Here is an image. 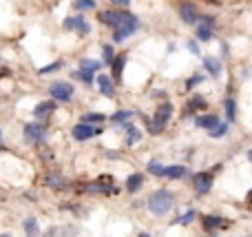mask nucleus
Wrapping results in <instances>:
<instances>
[{"instance_id": "40", "label": "nucleus", "mask_w": 252, "mask_h": 237, "mask_svg": "<svg viewBox=\"0 0 252 237\" xmlns=\"http://www.w3.org/2000/svg\"><path fill=\"white\" fill-rule=\"evenodd\" d=\"M248 202H252V191H250V193H248Z\"/></svg>"}, {"instance_id": "17", "label": "nucleus", "mask_w": 252, "mask_h": 237, "mask_svg": "<svg viewBox=\"0 0 252 237\" xmlns=\"http://www.w3.org/2000/svg\"><path fill=\"white\" fill-rule=\"evenodd\" d=\"M24 231H27V237H38L40 235V226L36 217H27L24 219Z\"/></svg>"}, {"instance_id": "24", "label": "nucleus", "mask_w": 252, "mask_h": 237, "mask_svg": "<svg viewBox=\"0 0 252 237\" xmlns=\"http://www.w3.org/2000/svg\"><path fill=\"white\" fill-rule=\"evenodd\" d=\"M93 73H96V71H86V69H80V71H73L71 76L76 78V80H82L84 84H91V82H93Z\"/></svg>"}, {"instance_id": "21", "label": "nucleus", "mask_w": 252, "mask_h": 237, "mask_svg": "<svg viewBox=\"0 0 252 237\" xmlns=\"http://www.w3.org/2000/svg\"><path fill=\"white\" fill-rule=\"evenodd\" d=\"M47 186H51V189H56V191H62V189H67L69 186V182L67 179H62V178H58V175H49Z\"/></svg>"}, {"instance_id": "32", "label": "nucleus", "mask_w": 252, "mask_h": 237, "mask_svg": "<svg viewBox=\"0 0 252 237\" xmlns=\"http://www.w3.org/2000/svg\"><path fill=\"white\" fill-rule=\"evenodd\" d=\"M102 54H104V62H109V64H113V60H115V54H113V47H111V44H104V47H102Z\"/></svg>"}, {"instance_id": "7", "label": "nucleus", "mask_w": 252, "mask_h": 237, "mask_svg": "<svg viewBox=\"0 0 252 237\" xmlns=\"http://www.w3.org/2000/svg\"><path fill=\"white\" fill-rule=\"evenodd\" d=\"M44 138H47V129H44L42 124H27L24 126V140L29 142H44Z\"/></svg>"}, {"instance_id": "41", "label": "nucleus", "mask_w": 252, "mask_h": 237, "mask_svg": "<svg viewBox=\"0 0 252 237\" xmlns=\"http://www.w3.org/2000/svg\"><path fill=\"white\" fill-rule=\"evenodd\" d=\"M0 237H11V235H9V233H2V235H0Z\"/></svg>"}, {"instance_id": "13", "label": "nucleus", "mask_w": 252, "mask_h": 237, "mask_svg": "<svg viewBox=\"0 0 252 237\" xmlns=\"http://www.w3.org/2000/svg\"><path fill=\"white\" fill-rule=\"evenodd\" d=\"M56 111V100H44V102H38L36 104V109H34V113H36V118H47V116H51V113Z\"/></svg>"}, {"instance_id": "31", "label": "nucleus", "mask_w": 252, "mask_h": 237, "mask_svg": "<svg viewBox=\"0 0 252 237\" xmlns=\"http://www.w3.org/2000/svg\"><path fill=\"white\" fill-rule=\"evenodd\" d=\"M131 116H133V111H126V109H124V111H117V113H113V118H111V120H113L115 124H122V122H126V120H129Z\"/></svg>"}, {"instance_id": "22", "label": "nucleus", "mask_w": 252, "mask_h": 237, "mask_svg": "<svg viewBox=\"0 0 252 237\" xmlns=\"http://www.w3.org/2000/svg\"><path fill=\"white\" fill-rule=\"evenodd\" d=\"M197 38H199L201 42H208V40H213V27H208V24L201 22L199 27H197Z\"/></svg>"}, {"instance_id": "28", "label": "nucleus", "mask_w": 252, "mask_h": 237, "mask_svg": "<svg viewBox=\"0 0 252 237\" xmlns=\"http://www.w3.org/2000/svg\"><path fill=\"white\" fill-rule=\"evenodd\" d=\"M102 64L97 60H89V58H82L80 60V69H86V71H97Z\"/></svg>"}, {"instance_id": "25", "label": "nucleus", "mask_w": 252, "mask_h": 237, "mask_svg": "<svg viewBox=\"0 0 252 237\" xmlns=\"http://www.w3.org/2000/svg\"><path fill=\"white\" fill-rule=\"evenodd\" d=\"M146 169H148V173L157 175V178H159V175H166V166H164L162 162H155V160H153V162H148Z\"/></svg>"}, {"instance_id": "11", "label": "nucleus", "mask_w": 252, "mask_h": 237, "mask_svg": "<svg viewBox=\"0 0 252 237\" xmlns=\"http://www.w3.org/2000/svg\"><path fill=\"white\" fill-rule=\"evenodd\" d=\"M97 87H100V93L104 98H113L115 96V84H113V80H111L106 73L97 76Z\"/></svg>"}, {"instance_id": "38", "label": "nucleus", "mask_w": 252, "mask_h": 237, "mask_svg": "<svg viewBox=\"0 0 252 237\" xmlns=\"http://www.w3.org/2000/svg\"><path fill=\"white\" fill-rule=\"evenodd\" d=\"M204 24H208V27H214V18H213V16H206V18H204Z\"/></svg>"}, {"instance_id": "16", "label": "nucleus", "mask_w": 252, "mask_h": 237, "mask_svg": "<svg viewBox=\"0 0 252 237\" xmlns=\"http://www.w3.org/2000/svg\"><path fill=\"white\" fill-rule=\"evenodd\" d=\"M201 222H204V228H206V231H214V228L226 226V224H228L224 217H219V215H206Z\"/></svg>"}, {"instance_id": "34", "label": "nucleus", "mask_w": 252, "mask_h": 237, "mask_svg": "<svg viewBox=\"0 0 252 237\" xmlns=\"http://www.w3.org/2000/svg\"><path fill=\"white\" fill-rule=\"evenodd\" d=\"M195 217H197V213H195V211H188V213H184L179 219H177V224H191Z\"/></svg>"}, {"instance_id": "1", "label": "nucleus", "mask_w": 252, "mask_h": 237, "mask_svg": "<svg viewBox=\"0 0 252 237\" xmlns=\"http://www.w3.org/2000/svg\"><path fill=\"white\" fill-rule=\"evenodd\" d=\"M148 211H151L153 215H157V217H164L166 213H171V208H173V195L168 193L166 189H159L155 191V193L148 198Z\"/></svg>"}, {"instance_id": "19", "label": "nucleus", "mask_w": 252, "mask_h": 237, "mask_svg": "<svg viewBox=\"0 0 252 237\" xmlns=\"http://www.w3.org/2000/svg\"><path fill=\"white\" fill-rule=\"evenodd\" d=\"M188 109H191V111H204V109H208V102L201 96H193L191 102H188Z\"/></svg>"}, {"instance_id": "42", "label": "nucleus", "mask_w": 252, "mask_h": 237, "mask_svg": "<svg viewBox=\"0 0 252 237\" xmlns=\"http://www.w3.org/2000/svg\"><path fill=\"white\" fill-rule=\"evenodd\" d=\"M139 237H151V235H148V233H142V235H139Z\"/></svg>"}, {"instance_id": "29", "label": "nucleus", "mask_w": 252, "mask_h": 237, "mask_svg": "<svg viewBox=\"0 0 252 237\" xmlns=\"http://www.w3.org/2000/svg\"><path fill=\"white\" fill-rule=\"evenodd\" d=\"M226 116H228L230 122H233L234 118H237V104H234L233 98H228V100H226Z\"/></svg>"}, {"instance_id": "30", "label": "nucleus", "mask_w": 252, "mask_h": 237, "mask_svg": "<svg viewBox=\"0 0 252 237\" xmlns=\"http://www.w3.org/2000/svg\"><path fill=\"white\" fill-rule=\"evenodd\" d=\"M73 7H76L78 11L93 9V7H96V0H76V2H73Z\"/></svg>"}, {"instance_id": "26", "label": "nucleus", "mask_w": 252, "mask_h": 237, "mask_svg": "<svg viewBox=\"0 0 252 237\" xmlns=\"http://www.w3.org/2000/svg\"><path fill=\"white\" fill-rule=\"evenodd\" d=\"M80 122H89V124H104V116H102V113H84Z\"/></svg>"}, {"instance_id": "37", "label": "nucleus", "mask_w": 252, "mask_h": 237, "mask_svg": "<svg viewBox=\"0 0 252 237\" xmlns=\"http://www.w3.org/2000/svg\"><path fill=\"white\" fill-rule=\"evenodd\" d=\"M113 5H119V7H129L131 5V0H111Z\"/></svg>"}, {"instance_id": "27", "label": "nucleus", "mask_w": 252, "mask_h": 237, "mask_svg": "<svg viewBox=\"0 0 252 237\" xmlns=\"http://www.w3.org/2000/svg\"><path fill=\"white\" fill-rule=\"evenodd\" d=\"M210 133V138H224L226 133H228V124H226V122H219L217 126H214L213 131H208Z\"/></svg>"}, {"instance_id": "18", "label": "nucleus", "mask_w": 252, "mask_h": 237, "mask_svg": "<svg viewBox=\"0 0 252 237\" xmlns=\"http://www.w3.org/2000/svg\"><path fill=\"white\" fill-rule=\"evenodd\" d=\"M124 131H126V133H129V140H126V144H135V142H139L142 140V133H139L137 129H135L133 124H129V122H126V124H124Z\"/></svg>"}, {"instance_id": "20", "label": "nucleus", "mask_w": 252, "mask_h": 237, "mask_svg": "<svg viewBox=\"0 0 252 237\" xmlns=\"http://www.w3.org/2000/svg\"><path fill=\"white\" fill-rule=\"evenodd\" d=\"M124 64H126V56H115V60H113V78H115V80L122 78Z\"/></svg>"}, {"instance_id": "3", "label": "nucleus", "mask_w": 252, "mask_h": 237, "mask_svg": "<svg viewBox=\"0 0 252 237\" xmlns=\"http://www.w3.org/2000/svg\"><path fill=\"white\" fill-rule=\"evenodd\" d=\"M173 116V104L171 102H164L155 109V118H153V124H151V133H162L166 122L171 120Z\"/></svg>"}, {"instance_id": "43", "label": "nucleus", "mask_w": 252, "mask_h": 237, "mask_svg": "<svg viewBox=\"0 0 252 237\" xmlns=\"http://www.w3.org/2000/svg\"><path fill=\"white\" fill-rule=\"evenodd\" d=\"M0 140H2V131H0Z\"/></svg>"}, {"instance_id": "33", "label": "nucleus", "mask_w": 252, "mask_h": 237, "mask_svg": "<svg viewBox=\"0 0 252 237\" xmlns=\"http://www.w3.org/2000/svg\"><path fill=\"white\" fill-rule=\"evenodd\" d=\"M201 82H204V76H199V73H197V76H193V78H188V80H186V89L191 91L193 87H197V84H201Z\"/></svg>"}, {"instance_id": "6", "label": "nucleus", "mask_w": 252, "mask_h": 237, "mask_svg": "<svg viewBox=\"0 0 252 237\" xmlns=\"http://www.w3.org/2000/svg\"><path fill=\"white\" fill-rule=\"evenodd\" d=\"M137 27H139V20L137 18L129 20V22H124L122 27H117V29H115L113 40H115V42H124V40L129 38V36H133L135 31H137Z\"/></svg>"}, {"instance_id": "12", "label": "nucleus", "mask_w": 252, "mask_h": 237, "mask_svg": "<svg viewBox=\"0 0 252 237\" xmlns=\"http://www.w3.org/2000/svg\"><path fill=\"white\" fill-rule=\"evenodd\" d=\"M195 124H197V129H206V131H213L214 126L219 124V118H217V116H213V113H204V116H197Z\"/></svg>"}, {"instance_id": "10", "label": "nucleus", "mask_w": 252, "mask_h": 237, "mask_svg": "<svg viewBox=\"0 0 252 237\" xmlns=\"http://www.w3.org/2000/svg\"><path fill=\"white\" fill-rule=\"evenodd\" d=\"M62 27L67 31H80V34H89L91 31V24L84 18H67L62 22Z\"/></svg>"}, {"instance_id": "5", "label": "nucleus", "mask_w": 252, "mask_h": 237, "mask_svg": "<svg viewBox=\"0 0 252 237\" xmlns=\"http://www.w3.org/2000/svg\"><path fill=\"white\" fill-rule=\"evenodd\" d=\"M102 124L100 126H93V124H89V122H80V124H76L71 129V133H73V138H76L78 142H86V140H91L93 136H97V133H102Z\"/></svg>"}, {"instance_id": "39", "label": "nucleus", "mask_w": 252, "mask_h": 237, "mask_svg": "<svg viewBox=\"0 0 252 237\" xmlns=\"http://www.w3.org/2000/svg\"><path fill=\"white\" fill-rule=\"evenodd\" d=\"M248 160H250V162H252V149H250V151H248Z\"/></svg>"}, {"instance_id": "4", "label": "nucleus", "mask_w": 252, "mask_h": 237, "mask_svg": "<svg viewBox=\"0 0 252 237\" xmlns=\"http://www.w3.org/2000/svg\"><path fill=\"white\" fill-rule=\"evenodd\" d=\"M49 96L56 102H69L73 98V84L64 82V80H58V82H53L49 87Z\"/></svg>"}, {"instance_id": "35", "label": "nucleus", "mask_w": 252, "mask_h": 237, "mask_svg": "<svg viewBox=\"0 0 252 237\" xmlns=\"http://www.w3.org/2000/svg\"><path fill=\"white\" fill-rule=\"evenodd\" d=\"M58 69H60V62H53V64H49V67H42V69H40V76L53 73V71H58Z\"/></svg>"}, {"instance_id": "2", "label": "nucleus", "mask_w": 252, "mask_h": 237, "mask_svg": "<svg viewBox=\"0 0 252 237\" xmlns=\"http://www.w3.org/2000/svg\"><path fill=\"white\" fill-rule=\"evenodd\" d=\"M137 18V16L129 14V11H100L97 14V20H100L102 24H106V27H113V29H117V27H122L124 22H129V20Z\"/></svg>"}, {"instance_id": "15", "label": "nucleus", "mask_w": 252, "mask_h": 237, "mask_svg": "<svg viewBox=\"0 0 252 237\" xmlns=\"http://www.w3.org/2000/svg\"><path fill=\"white\" fill-rule=\"evenodd\" d=\"M142 184H144V175L133 173L126 178V191H129V193H137V191L142 189Z\"/></svg>"}, {"instance_id": "14", "label": "nucleus", "mask_w": 252, "mask_h": 237, "mask_svg": "<svg viewBox=\"0 0 252 237\" xmlns=\"http://www.w3.org/2000/svg\"><path fill=\"white\" fill-rule=\"evenodd\" d=\"M204 67H206V71H208L213 78L221 76V62H219L217 58H213V56H206V58H204Z\"/></svg>"}, {"instance_id": "23", "label": "nucleus", "mask_w": 252, "mask_h": 237, "mask_svg": "<svg viewBox=\"0 0 252 237\" xmlns=\"http://www.w3.org/2000/svg\"><path fill=\"white\" fill-rule=\"evenodd\" d=\"M184 175H186V166H181V164L168 166L166 169V178H171V179H179V178H184Z\"/></svg>"}, {"instance_id": "9", "label": "nucleus", "mask_w": 252, "mask_h": 237, "mask_svg": "<svg viewBox=\"0 0 252 237\" xmlns=\"http://www.w3.org/2000/svg\"><path fill=\"white\" fill-rule=\"evenodd\" d=\"M179 18L184 20L186 24H195L199 20V11L193 2H181L179 5Z\"/></svg>"}, {"instance_id": "8", "label": "nucleus", "mask_w": 252, "mask_h": 237, "mask_svg": "<svg viewBox=\"0 0 252 237\" xmlns=\"http://www.w3.org/2000/svg\"><path fill=\"white\" fill-rule=\"evenodd\" d=\"M193 184H195V191L199 195H206L210 189H213V173H197L195 178H193Z\"/></svg>"}, {"instance_id": "36", "label": "nucleus", "mask_w": 252, "mask_h": 237, "mask_svg": "<svg viewBox=\"0 0 252 237\" xmlns=\"http://www.w3.org/2000/svg\"><path fill=\"white\" fill-rule=\"evenodd\" d=\"M188 49H191L193 54H199V44H197L195 40H191V42H188Z\"/></svg>"}]
</instances>
